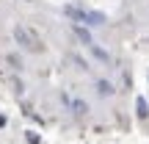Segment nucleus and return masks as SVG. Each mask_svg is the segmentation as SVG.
Segmentation results:
<instances>
[{
    "label": "nucleus",
    "instance_id": "1",
    "mask_svg": "<svg viewBox=\"0 0 149 144\" xmlns=\"http://www.w3.org/2000/svg\"><path fill=\"white\" fill-rule=\"evenodd\" d=\"M64 14L72 17L74 22H86V25H105L108 17L102 11H91V8H83V6H64Z\"/></svg>",
    "mask_w": 149,
    "mask_h": 144
},
{
    "label": "nucleus",
    "instance_id": "2",
    "mask_svg": "<svg viewBox=\"0 0 149 144\" xmlns=\"http://www.w3.org/2000/svg\"><path fill=\"white\" fill-rule=\"evenodd\" d=\"M14 39H17V44H19V47L28 50V53H42V50H44L39 33L31 31L28 25H14Z\"/></svg>",
    "mask_w": 149,
    "mask_h": 144
},
{
    "label": "nucleus",
    "instance_id": "3",
    "mask_svg": "<svg viewBox=\"0 0 149 144\" xmlns=\"http://www.w3.org/2000/svg\"><path fill=\"white\" fill-rule=\"evenodd\" d=\"M72 31H74V36H77L80 42L86 44V47H91V44H94V36H91V33L86 31V28H80V25H72Z\"/></svg>",
    "mask_w": 149,
    "mask_h": 144
},
{
    "label": "nucleus",
    "instance_id": "4",
    "mask_svg": "<svg viewBox=\"0 0 149 144\" xmlns=\"http://www.w3.org/2000/svg\"><path fill=\"white\" fill-rule=\"evenodd\" d=\"M88 50H91V53H94V55H97V58H100V61H102V64H108V61H111V55H108V53H105V50H102V47H100V44H91V47H88Z\"/></svg>",
    "mask_w": 149,
    "mask_h": 144
},
{
    "label": "nucleus",
    "instance_id": "5",
    "mask_svg": "<svg viewBox=\"0 0 149 144\" xmlns=\"http://www.w3.org/2000/svg\"><path fill=\"white\" fill-rule=\"evenodd\" d=\"M135 108H138V117H141V119H146V117H149V105H146L144 97H138V100H135Z\"/></svg>",
    "mask_w": 149,
    "mask_h": 144
},
{
    "label": "nucleus",
    "instance_id": "6",
    "mask_svg": "<svg viewBox=\"0 0 149 144\" xmlns=\"http://www.w3.org/2000/svg\"><path fill=\"white\" fill-rule=\"evenodd\" d=\"M97 89H100V94H113V86L108 80H97Z\"/></svg>",
    "mask_w": 149,
    "mask_h": 144
},
{
    "label": "nucleus",
    "instance_id": "7",
    "mask_svg": "<svg viewBox=\"0 0 149 144\" xmlns=\"http://www.w3.org/2000/svg\"><path fill=\"white\" fill-rule=\"evenodd\" d=\"M69 105L74 108V114H86V111H88V105H86V103H83V100H72V103H69Z\"/></svg>",
    "mask_w": 149,
    "mask_h": 144
},
{
    "label": "nucleus",
    "instance_id": "8",
    "mask_svg": "<svg viewBox=\"0 0 149 144\" xmlns=\"http://www.w3.org/2000/svg\"><path fill=\"white\" fill-rule=\"evenodd\" d=\"M25 139H28V144H42V139H39L33 130H28V133H25Z\"/></svg>",
    "mask_w": 149,
    "mask_h": 144
},
{
    "label": "nucleus",
    "instance_id": "9",
    "mask_svg": "<svg viewBox=\"0 0 149 144\" xmlns=\"http://www.w3.org/2000/svg\"><path fill=\"white\" fill-rule=\"evenodd\" d=\"M6 122H8V119H6L3 114H0V128H6Z\"/></svg>",
    "mask_w": 149,
    "mask_h": 144
}]
</instances>
